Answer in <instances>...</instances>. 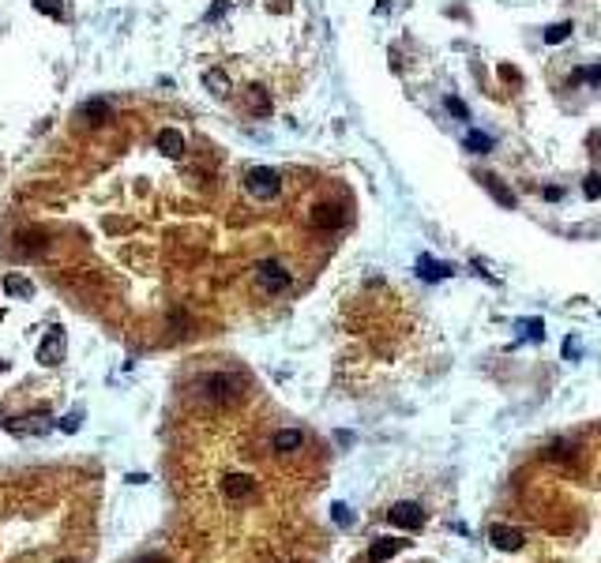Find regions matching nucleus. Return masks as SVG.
Listing matches in <instances>:
<instances>
[{
	"label": "nucleus",
	"instance_id": "27",
	"mask_svg": "<svg viewBox=\"0 0 601 563\" xmlns=\"http://www.w3.org/2000/svg\"><path fill=\"white\" fill-rule=\"evenodd\" d=\"M60 428H64V432H75V428H80V413H68V417L60 421Z\"/></svg>",
	"mask_w": 601,
	"mask_h": 563
},
{
	"label": "nucleus",
	"instance_id": "32",
	"mask_svg": "<svg viewBox=\"0 0 601 563\" xmlns=\"http://www.w3.org/2000/svg\"><path fill=\"white\" fill-rule=\"evenodd\" d=\"M64 563H75V559H64Z\"/></svg>",
	"mask_w": 601,
	"mask_h": 563
},
{
	"label": "nucleus",
	"instance_id": "26",
	"mask_svg": "<svg viewBox=\"0 0 601 563\" xmlns=\"http://www.w3.org/2000/svg\"><path fill=\"white\" fill-rule=\"evenodd\" d=\"M34 8L42 16H60V0H34Z\"/></svg>",
	"mask_w": 601,
	"mask_h": 563
},
{
	"label": "nucleus",
	"instance_id": "11",
	"mask_svg": "<svg viewBox=\"0 0 601 563\" xmlns=\"http://www.w3.org/2000/svg\"><path fill=\"white\" fill-rule=\"evenodd\" d=\"M244 113H252V116H271V90H264V87H248V90H244Z\"/></svg>",
	"mask_w": 601,
	"mask_h": 563
},
{
	"label": "nucleus",
	"instance_id": "12",
	"mask_svg": "<svg viewBox=\"0 0 601 563\" xmlns=\"http://www.w3.org/2000/svg\"><path fill=\"white\" fill-rule=\"evenodd\" d=\"M417 278L421 282H443V278H451V267L433 259V256H421L417 259Z\"/></svg>",
	"mask_w": 601,
	"mask_h": 563
},
{
	"label": "nucleus",
	"instance_id": "25",
	"mask_svg": "<svg viewBox=\"0 0 601 563\" xmlns=\"http://www.w3.org/2000/svg\"><path fill=\"white\" fill-rule=\"evenodd\" d=\"M583 192H586V199H597V195H601V177L590 173V177H586V185H583Z\"/></svg>",
	"mask_w": 601,
	"mask_h": 563
},
{
	"label": "nucleus",
	"instance_id": "22",
	"mask_svg": "<svg viewBox=\"0 0 601 563\" xmlns=\"http://www.w3.org/2000/svg\"><path fill=\"white\" fill-rule=\"evenodd\" d=\"M443 106H448V113L455 116V121H470V109H466V102H462V98L448 94V102H443Z\"/></svg>",
	"mask_w": 601,
	"mask_h": 563
},
{
	"label": "nucleus",
	"instance_id": "24",
	"mask_svg": "<svg viewBox=\"0 0 601 563\" xmlns=\"http://www.w3.org/2000/svg\"><path fill=\"white\" fill-rule=\"evenodd\" d=\"M331 518L338 522V526H350V522H354V515H350L346 503H335V507H331Z\"/></svg>",
	"mask_w": 601,
	"mask_h": 563
},
{
	"label": "nucleus",
	"instance_id": "23",
	"mask_svg": "<svg viewBox=\"0 0 601 563\" xmlns=\"http://www.w3.org/2000/svg\"><path fill=\"white\" fill-rule=\"evenodd\" d=\"M571 80H575V83H594V87H597V83H601V64H594V68H579Z\"/></svg>",
	"mask_w": 601,
	"mask_h": 563
},
{
	"label": "nucleus",
	"instance_id": "19",
	"mask_svg": "<svg viewBox=\"0 0 601 563\" xmlns=\"http://www.w3.org/2000/svg\"><path fill=\"white\" fill-rule=\"evenodd\" d=\"M462 147H466L470 154H489V151H492V136H489V132H466Z\"/></svg>",
	"mask_w": 601,
	"mask_h": 563
},
{
	"label": "nucleus",
	"instance_id": "14",
	"mask_svg": "<svg viewBox=\"0 0 601 563\" xmlns=\"http://www.w3.org/2000/svg\"><path fill=\"white\" fill-rule=\"evenodd\" d=\"M252 477H244V474H229L226 481H222V492L229 496V500H244V496H252Z\"/></svg>",
	"mask_w": 601,
	"mask_h": 563
},
{
	"label": "nucleus",
	"instance_id": "3",
	"mask_svg": "<svg viewBox=\"0 0 601 563\" xmlns=\"http://www.w3.org/2000/svg\"><path fill=\"white\" fill-rule=\"evenodd\" d=\"M387 518H391V526H399V530H421V526H425L421 503H410V500L395 503V507L387 510Z\"/></svg>",
	"mask_w": 601,
	"mask_h": 563
},
{
	"label": "nucleus",
	"instance_id": "31",
	"mask_svg": "<svg viewBox=\"0 0 601 563\" xmlns=\"http://www.w3.org/2000/svg\"><path fill=\"white\" fill-rule=\"evenodd\" d=\"M4 368H8V361H0V372H4Z\"/></svg>",
	"mask_w": 601,
	"mask_h": 563
},
{
	"label": "nucleus",
	"instance_id": "15",
	"mask_svg": "<svg viewBox=\"0 0 601 563\" xmlns=\"http://www.w3.org/2000/svg\"><path fill=\"white\" fill-rule=\"evenodd\" d=\"M4 293L8 297H19V300H31L34 297V282L31 278H23V274H4Z\"/></svg>",
	"mask_w": 601,
	"mask_h": 563
},
{
	"label": "nucleus",
	"instance_id": "21",
	"mask_svg": "<svg viewBox=\"0 0 601 563\" xmlns=\"http://www.w3.org/2000/svg\"><path fill=\"white\" fill-rule=\"evenodd\" d=\"M571 31H575V27H571L568 19H564V23H553V27H545V42H548V45H556V42H568V38H571Z\"/></svg>",
	"mask_w": 601,
	"mask_h": 563
},
{
	"label": "nucleus",
	"instance_id": "18",
	"mask_svg": "<svg viewBox=\"0 0 601 563\" xmlns=\"http://www.w3.org/2000/svg\"><path fill=\"white\" fill-rule=\"evenodd\" d=\"M16 241H19V252H31V256L45 252V233L42 229H23Z\"/></svg>",
	"mask_w": 601,
	"mask_h": 563
},
{
	"label": "nucleus",
	"instance_id": "16",
	"mask_svg": "<svg viewBox=\"0 0 601 563\" xmlns=\"http://www.w3.org/2000/svg\"><path fill=\"white\" fill-rule=\"evenodd\" d=\"M399 548H402V541H395V537H380V541H376L372 548H369V563H387L391 556H399Z\"/></svg>",
	"mask_w": 601,
	"mask_h": 563
},
{
	"label": "nucleus",
	"instance_id": "9",
	"mask_svg": "<svg viewBox=\"0 0 601 563\" xmlns=\"http://www.w3.org/2000/svg\"><path fill=\"white\" fill-rule=\"evenodd\" d=\"M477 180L485 185V192H489L492 199L504 207V211H511V207H515V195H511V188H507L500 177H492V173H477Z\"/></svg>",
	"mask_w": 601,
	"mask_h": 563
},
{
	"label": "nucleus",
	"instance_id": "13",
	"mask_svg": "<svg viewBox=\"0 0 601 563\" xmlns=\"http://www.w3.org/2000/svg\"><path fill=\"white\" fill-rule=\"evenodd\" d=\"M300 443H305V432H297V428H282V432H274L271 447L278 451V454H293V451H300Z\"/></svg>",
	"mask_w": 601,
	"mask_h": 563
},
{
	"label": "nucleus",
	"instance_id": "10",
	"mask_svg": "<svg viewBox=\"0 0 601 563\" xmlns=\"http://www.w3.org/2000/svg\"><path fill=\"white\" fill-rule=\"evenodd\" d=\"M154 147H158L166 158H180V154H185V136H180L177 128H162V132L154 136Z\"/></svg>",
	"mask_w": 601,
	"mask_h": 563
},
{
	"label": "nucleus",
	"instance_id": "6",
	"mask_svg": "<svg viewBox=\"0 0 601 563\" xmlns=\"http://www.w3.org/2000/svg\"><path fill=\"white\" fill-rule=\"evenodd\" d=\"M489 541L500 548V552H519V548L526 545V537H522V530H515V526L496 522V526H489Z\"/></svg>",
	"mask_w": 601,
	"mask_h": 563
},
{
	"label": "nucleus",
	"instance_id": "7",
	"mask_svg": "<svg viewBox=\"0 0 601 563\" xmlns=\"http://www.w3.org/2000/svg\"><path fill=\"white\" fill-rule=\"evenodd\" d=\"M38 361L49 364V368L64 361V331H60V327H53V331L42 338V346H38Z\"/></svg>",
	"mask_w": 601,
	"mask_h": 563
},
{
	"label": "nucleus",
	"instance_id": "4",
	"mask_svg": "<svg viewBox=\"0 0 601 563\" xmlns=\"http://www.w3.org/2000/svg\"><path fill=\"white\" fill-rule=\"evenodd\" d=\"M256 278H259V285H264L267 293H282L286 285H290V270H286L282 263H274V259H264V263L256 267Z\"/></svg>",
	"mask_w": 601,
	"mask_h": 563
},
{
	"label": "nucleus",
	"instance_id": "29",
	"mask_svg": "<svg viewBox=\"0 0 601 563\" xmlns=\"http://www.w3.org/2000/svg\"><path fill=\"white\" fill-rule=\"evenodd\" d=\"M136 563H169V559H166V556H139Z\"/></svg>",
	"mask_w": 601,
	"mask_h": 563
},
{
	"label": "nucleus",
	"instance_id": "2",
	"mask_svg": "<svg viewBox=\"0 0 601 563\" xmlns=\"http://www.w3.org/2000/svg\"><path fill=\"white\" fill-rule=\"evenodd\" d=\"M195 390H203V398L226 405V402H233L241 395V379L229 376V372H211V376H203L200 383H195Z\"/></svg>",
	"mask_w": 601,
	"mask_h": 563
},
{
	"label": "nucleus",
	"instance_id": "28",
	"mask_svg": "<svg viewBox=\"0 0 601 563\" xmlns=\"http://www.w3.org/2000/svg\"><path fill=\"white\" fill-rule=\"evenodd\" d=\"M575 349H579V342H575V338H564V357L568 361H575Z\"/></svg>",
	"mask_w": 601,
	"mask_h": 563
},
{
	"label": "nucleus",
	"instance_id": "8",
	"mask_svg": "<svg viewBox=\"0 0 601 563\" xmlns=\"http://www.w3.org/2000/svg\"><path fill=\"white\" fill-rule=\"evenodd\" d=\"M109 116H113V109H109V102H102V98H90V102H83V106L75 109V121H80V124H90V128L106 124Z\"/></svg>",
	"mask_w": 601,
	"mask_h": 563
},
{
	"label": "nucleus",
	"instance_id": "30",
	"mask_svg": "<svg viewBox=\"0 0 601 563\" xmlns=\"http://www.w3.org/2000/svg\"><path fill=\"white\" fill-rule=\"evenodd\" d=\"M541 195H545V199H560L564 192H560V188H541Z\"/></svg>",
	"mask_w": 601,
	"mask_h": 563
},
{
	"label": "nucleus",
	"instance_id": "17",
	"mask_svg": "<svg viewBox=\"0 0 601 563\" xmlns=\"http://www.w3.org/2000/svg\"><path fill=\"white\" fill-rule=\"evenodd\" d=\"M203 87L211 90L215 98H226V94H229V75L222 72V68H207V72H203Z\"/></svg>",
	"mask_w": 601,
	"mask_h": 563
},
{
	"label": "nucleus",
	"instance_id": "20",
	"mask_svg": "<svg viewBox=\"0 0 601 563\" xmlns=\"http://www.w3.org/2000/svg\"><path fill=\"white\" fill-rule=\"evenodd\" d=\"M515 331H522V338H526V342H541V338H545V323H541V319H522Z\"/></svg>",
	"mask_w": 601,
	"mask_h": 563
},
{
	"label": "nucleus",
	"instance_id": "1",
	"mask_svg": "<svg viewBox=\"0 0 601 563\" xmlns=\"http://www.w3.org/2000/svg\"><path fill=\"white\" fill-rule=\"evenodd\" d=\"M278 188H282V177H278V169H271V165H252L244 173V192L252 195V199H259V203L274 199Z\"/></svg>",
	"mask_w": 601,
	"mask_h": 563
},
{
	"label": "nucleus",
	"instance_id": "5",
	"mask_svg": "<svg viewBox=\"0 0 601 563\" xmlns=\"http://www.w3.org/2000/svg\"><path fill=\"white\" fill-rule=\"evenodd\" d=\"M342 222H346V214H342V207H338V203H320V207H312V214H308V226L323 229V233L338 229Z\"/></svg>",
	"mask_w": 601,
	"mask_h": 563
}]
</instances>
